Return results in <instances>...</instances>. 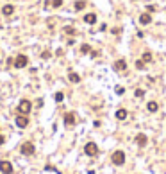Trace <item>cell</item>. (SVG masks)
Here are the masks:
<instances>
[{
    "label": "cell",
    "mask_w": 166,
    "mask_h": 174,
    "mask_svg": "<svg viewBox=\"0 0 166 174\" xmlns=\"http://www.w3.org/2000/svg\"><path fill=\"white\" fill-rule=\"evenodd\" d=\"M64 32H66L68 36H73V34H75V29L70 27V25H66V27H64Z\"/></svg>",
    "instance_id": "d6986e66"
},
{
    "label": "cell",
    "mask_w": 166,
    "mask_h": 174,
    "mask_svg": "<svg viewBox=\"0 0 166 174\" xmlns=\"http://www.w3.org/2000/svg\"><path fill=\"white\" fill-rule=\"evenodd\" d=\"M136 144H138L139 147H145V145L148 144V137H147L145 133H139V135H136Z\"/></svg>",
    "instance_id": "52a82bcc"
},
{
    "label": "cell",
    "mask_w": 166,
    "mask_h": 174,
    "mask_svg": "<svg viewBox=\"0 0 166 174\" xmlns=\"http://www.w3.org/2000/svg\"><path fill=\"white\" fill-rule=\"evenodd\" d=\"M41 58H43V59H46V58H50V52H48V50H45V52L41 54Z\"/></svg>",
    "instance_id": "d4e9b609"
},
{
    "label": "cell",
    "mask_w": 166,
    "mask_h": 174,
    "mask_svg": "<svg viewBox=\"0 0 166 174\" xmlns=\"http://www.w3.org/2000/svg\"><path fill=\"white\" fill-rule=\"evenodd\" d=\"M111 162L114 165H123L125 163V153L123 151H114V153L111 155Z\"/></svg>",
    "instance_id": "7a4b0ae2"
},
{
    "label": "cell",
    "mask_w": 166,
    "mask_h": 174,
    "mask_svg": "<svg viewBox=\"0 0 166 174\" xmlns=\"http://www.w3.org/2000/svg\"><path fill=\"white\" fill-rule=\"evenodd\" d=\"M134 2H136V0H134Z\"/></svg>",
    "instance_id": "f1b7e54d"
},
{
    "label": "cell",
    "mask_w": 166,
    "mask_h": 174,
    "mask_svg": "<svg viewBox=\"0 0 166 174\" xmlns=\"http://www.w3.org/2000/svg\"><path fill=\"white\" fill-rule=\"evenodd\" d=\"M125 68H127V61H125V59H116V61H114V70L122 72V70H125Z\"/></svg>",
    "instance_id": "30bf717a"
},
{
    "label": "cell",
    "mask_w": 166,
    "mask_h": 174,
    "mask_svg": "<svg viewBox=\"0 0 166 174\" xmlns=\"http://www.w3.org/2000/svg\"><path fill=\"white\" fill-rule=\"evenodd\" d=\"M136 67H138L139 70H141V68H145V61H143V59H141V61H136Z\"/></svg>",
    "instance_id": "603a6c76"
},
{
    "label": "cell",
    "mask_w": 166,
    "mask_h": 174,
    "mask_svg": "<svg viewBox=\"0 0 166 174\" xmlns=\"http://www.w3.org/2000/svg\"><path fill=\"white\" fill-rule=\"evenodd\" d=\"M77 11H82L84 7H86V2H84V0H77V2H75V6H73Z\"/></svg>",
    "instance_id": "e0dca14e"
},
{
    "label": "cell",
    "mask_w": 166,
    "mask_h": 174,
    "mask_svg": "<svg viewBox=\"0 0 166 174\" xmlns=\"http://www.w3.org/2000/svg\"><path fill=\"white\" fill-rule=\"evenodd\" d=\"M0 172L2 174H11L13 172V163L7 162V160H2L0 162Z\"/></svg>",
    "instance_id": "8992f818"
},
{
    "label": "cell",
    "mask_w": 166,
    "mask_h": 174,
    "mask_svg": "<svg viewBox=\"0 0 166 174\" xmlns=\"http://www.w3.org/2000/svg\"><path fill=\"white\" fill-rule=\"evenodd\" d=\"M54 99H56V102H61V101L64 99V93H63V92H57V93L54 95Z\"/></svg>",
    "instance_id": "44dd1931"
},
{
    "label": "cell",
    "mask_w": 166,
    "mask_h": 174,
    "mask_svg": "<svg viewBox=\"0 0 166 174\" xmlns=\"http://www.w3.org/2000/svg\"><path fill=\"white\" fill-rule=\"evenodd\" d=\"M147 11H148V13H154V11H155V6H147Z\"/></svg>",
    "instance_id": "4316f807"
},
{
    "label": "cell",
    "mask_w": 166,
    "mask_h": 174,
    "mask_svg": "<svg viewBox=\"0 0 166 174\" xmlns=\"http://www.w3.org/2000/svg\"><path fill=\"white\" fill-rule=\"evenodd\" d=\"M61 6H63V0H52V7L57 9V7H61Z\"/></svg>",
    "instance_id": "7402d4cb"
},
{
    "label": "cell",
    "mask_w": 166,
    "mask_h": 174,
    "mask_svg": "<svg viewBox=\"0 0 166 174\" xmlns=\"http://www.w3.org/2000/svg\"><path fill=\"white\" fill-rule=\"evenodd\" d=\"M81 52H82V54H91V47L88 45V43H84V45L81 47Z\"/></svg>",
    "instance_id": "ac0fdd59"
},
{
    "label": "cell",
    "mask_w": 166,
    "mask_h": 174,
    "mask_svg": "<svg viewBox=\"0 0 166 174\" xmlns=\"http://www.w3.org/2000/svg\"><path fill=\"white\" fill-rule=\"evenodd\" d=\"M29 65V58L25 54H18L14 58V68H25Z\"/></svg>",
    "instance_id": "3957f363"
},
{
    "label": "cell",
    "mask_w": 166,
    "mask_h": 174,
    "mask_svg": "<svg viewBox=\"0 0 166 174\" xmlns=\"http://www.w3.org/2000/svg\"><path fill=\"white\" fill-rule=\"evenodd\" d=\"M75 113H64V124L66 126H73L75 124Z\"/></svg>",
    "instance_id": "8fae6325"
},
{
    "label": "cell",
    "mask_w": 166,
    "mask_h": 174,
    "mask_svg": "<svg viewBox=\"0 0 166 174\" xmlns=\"http://www.w3.org/2000/svg\"><path fill=\"white\" fill-rule=\"evenodd\" d=\"M116 119L118 120H125L127 119V110H123V108H122V110H118L116 111Z\"/></svg>",
    "instance_id": "9a60e30c"
},
{
    "label": "cell",
    "mask_w": 166,
    "mask_h": 174,
    "mask_svg": "<svg viewBox=\"0 0 166 174\" xmlns=\"http://www.w3.org/2000/svg\"><path fill=\"white\" fill-rule=\"evenodd\" d=\"M20 151H21V155L31 156V155H34L36 147H34V144H32V142H23V144H21V147H20Z\"/></svg>",
    "instance_id": "5b68a950"
},
{
    "label": "cell",
    "mask_w": 166,
    "mask_h": 174,
    "mask_svg": "<svg viewBox=\"0 0 166 174\" xmlns=\"http://www.w3.org/2000/svg\"><path fill=\"white\" fill-rule=\"evenodd\" d=\"M16 126H18V127H27V126H29V117L18 115V117H16Z\"/></svg>",
    "instance_id": "ba28073f"
},
{
    "label": "cell",
    "mask_w": 166,
    "mask_h": 174,
    "mask_svg": "<svg viewBox=\"0 0 166 174\" xmlns=\"http://www.w3.org/2000/svg\"><path fill=\"white\" fill-rule=\"evenodd\" d=\"M116 93H118V95H123V93H125V88H116Z\"/></svg>",
    "instance_id": "484cf974"
},
{
    "label": "cell",
    "mask_w": 166,
    "mask_h": 174,
    "mask_svg": "<svg viewBox=\"0 0 166 174\" xmlns=\"http://www.w3.org/2000/svg\"><path fill=\"white\" fill-rule=\"evenodd\" d=\"M68 79L72 81V83H79V81H81V75L75 74V72H70V74H68Z\"/></svg>",
    "instance_id": "2e32d148"
},
{
    "label": "cell",
    "mask_w": 166,
    "mask_h": 174,
    "mask_svg": "<svg viewBox=\"0 0 166 174\" xmlns=\"http://www.w3.org/2000/svg\"><path fill=\"white\" fill-rule=\"evenodd\" d=\"M84 153H86L88 156H97V155H98V145L95 144V142H88V144L84 145Z\"/></svg>",
    "instance_id": "277c9868"
},
{
    "label": "cell",
    "mask_w": 166,
    "mask_h": 174,
    "mask_svg": "<svg viewBox=\"0 0 166 174\" xmlns=\"http://www.w3.org/2000/svg\"><path fill=\"white\" fill-rule=\"evenodd\" d=\"M141 59H143L145 63H150V61H152V54H150V52H145V54H143V58H141Z\"/></svg>",
    "instance_id": "ffe728a7"
},
{
    "label": "cell",
    "mask_w": 166,
    "mask_h": 174,
    "mask_svg": "<svg viewBox=\"0 0 166 174\" xmlns=\"http://www.w3.org/2000/svg\"><path fill=\"white\" fill-rule=\"evenodd\" d=\"M134 95H136V97H143V95H145V92H143V90H136V92H134Z\"/></svg>",
    "instance_id": "cb8c5ba5"
},
{
    "label": "cell",
    "mask_w": 166,
    "mask_h": 174,
    "mask_svg": "<svg viewBox=\"0 0 166 174\" xmlns=\"http://www.w3.org/2000/svg\"><path fill=\"white\" fill-rule=\"evenodd\" d=\"M152 22V16H150V13H143L139 16V24H143V25H148Z\"/></svg>",
    "instance_id": "4fadbf2b"
},
{
    "label": "cell",
    "mask_w": 166,
    "mask_h": 174,
    "mask_svg": "<svg viewBox=\"0 0 166 174\" xmlns=\"http://www.w3.org/2000/svg\"><path fill=\"white\" fill-rule=\"evenodd\" d=\"M4 142H6V138H4L2 135H0V145H4Z\"/></svg>",
    "instance_id": "83f0119b"
},
{
    "label": "cell",
    "mask_w": 166,
    "mask_h": 174,
    "mask_svg": "<svg viewBox=\"0 0 166 174\" xmlns=\"http://www.w3.org/2000/svg\"><path fill=\"white\" fill-rule=\"evenodd\" d=\"M84 22L88 25H95L97 24V14L95 13H88V14H84Z\"/></svg>",
    "instance_id": "9c48e42d"
},
{
    "label": "cell",
    "mask_w": 166,
    "mask_h": 174,
    "mask_svg": "<svg viewBox=\"0 0 166 174\" xmlns=\"http://www.w3.org/2000/svg\"><path fill=\"white\" fill-rule=\"evenodd\" d=\"M147 110H148V111H150V113H155V111H157V110H159V104H157V102H155V101H150V102H148V104H147Z\"/></svg>",
    "instance_id": "5bb4252c"
},
{
    "label": "cell",
    "mask_w": 166,
    "mask_h": 174,
    "mask_svg": "<svg viewBox=\"0 0 166 174\" xmlns=\"http://www.w3.org/2000/svg\"><path fill=\"white\" fill-rule=\"evenodd\" d=\"M2 14H4V16H11V14H14V6H13V4L4 6V7H2Z\"/></svg>",
    "instance_id": "7c38bea8"
},
{
    "label": "cell",
    "mask_w": 166,
    "mask_h": 174,
    "mask_svg": "<svg viewBox=\"0 0 166 174\" xmlns=\"http://www.w3.org/2000/svg\"><path fill=\"white\" fill-rule=\"evenodd\" d=\"M31 110H32L31 101L21 99V101H20V104H18V113H20V115H29V113H31Z\"/></svg>",
    "instance_id": "6da1fadb"
}]
</instances>
